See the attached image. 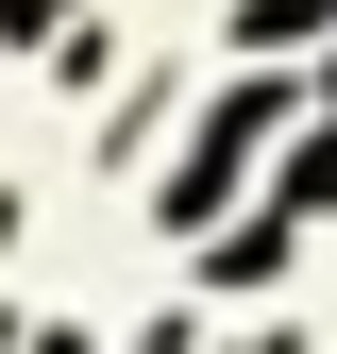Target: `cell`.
Returning <instances> with one entry per match:
<instances>
[{
  "label": "cell",
  "instance_id": "1",
  "mask_svg": "<svg viewBox=\"0 0 337 354\" xmlns=\"http://www.w3.org/2000/svg\"><path fill=\"white\" fill-rule=\"evenodd\" d=\"M270 136H287V84H270V68H253V84H236V102H220V118H202V136H186V152H168V169H152V219H186V236H202V219H220V203H236V169H253V152H270Z\"/></svg>",
  "mask_w": 337,
  "mask_h": 354
},
{
  "label": "cell",
  "instance_id": "2",
  "mask_svg": "<svg viewBox=\"0 0 337 354\" xmlns=\"http://www.w3.org/2000/svg\"><path fill=\"white\" fill-rule=\"evenodd\" d=\"M287 270V219H253V236H220V253H202V287H270Z\"/></svg>",
  "mask_w": 337,
  "mask_h": 354
},
{
  "label": "cell",
  "instance_id": "3",
  "mask_svg": "<svg viewBox=\"0 0 337 354\" xmlns=\"http://www.w3.org/2000/svg\"><path fill=\"white\" fill-rule=\"evenodd\" d=\"M320 17H337V0H253V17H236V51H304Z\"/></svg>",
  "mask_w": 337,
  "mask_h": 354
},
{
  "label": "cell",
  "instance_id": "4",
  "mask_svg": "<svg viewBox=\"0 0 337 354\" xmlns=\"http://www.w3.org/2000/svg\"><path fill=\"white\" fill-rule=\"evenodd\" d=\"M287 203H337V136H320V152H304V169H287Z\"/></svg>",
  "mask_w": 337,
  "mask_h": 354
},
{
  "label": "cell",
  "instance_id": "5",
  "mask_svg": "<svg viewBox=\"0 0 337 354\" xmlns=\"http://www.w3.org/2000/svg\"><path fill=\"white\" fill-rule=\"evenodd\" d=\"M51 17H68V0H0V51H17V34H51Z\"/></svg>",
  "mask_w": 337,
  "mask_h": 354
}]
</instances>
